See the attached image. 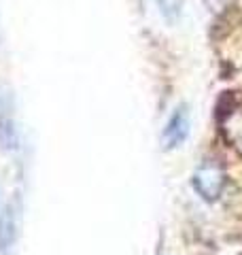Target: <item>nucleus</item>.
Here are the masks:
<instances>
[{
	"label": "nucleus",
	"instance_id": "obj_4",
	"mask_svg": "<svg viewBox=\"0 0 242 255\" xmlns=\"http://www.w3.org/2000/svg\"><path fill=\"white\" fill-rule=\"evenodd\" d=\"M155 4H157L159 13L164 15L168 21H174L183 9V0H155Z\"/></svg>",
	"mask_w": 242,
	"mask_h": 255
},
{
	"label": "nucleus",
	"instance_id": "obj_3",
	"mask_svg": "<svg viewBox=\"0 0 242 255\" xmlns=\"http://www.w3.org/2000/svg\"><path fill=\"white\" fill-rule=\"evenodd\" d=\"M13 215L11 211H4V215L0 217V249H6L13 243Z\"/></svg>",
	"mask_w": 242,
	"mask_h": 255
},
{
	"label": "nucleus",
	"instance_id": "obj_1",
	"mask_svg": "<svg viewBox=\"0 0 242 255\" xmlns=\"http://www.w3.org/2000/svg\"><path fill=\"white\" fill-rule=\"evenodd\" d=\"M193 187L204 200H217L225 187V170L213 159H206L193 174Z\"/></svg>",
	"mask_w": 242,
	"mask_h": 255
},
{
	"label": "nucleus",
	"instance_id": "obj_2",
	"mask_svg": "<svg viewBox=\"0 0 242 255\" xmlns=\"http://www.w3.org/2000/svg\"><path fill=\"white\" fill-rule=\"evenodd\" d=\"M187 136H189V113H187V107H179L172 113V117L168 119L164 134H161V140H164L166 149H176L187 140Z\"/></svg>",
	"mask_w": 242,
	"mask_h": 255
}]
</instances>
